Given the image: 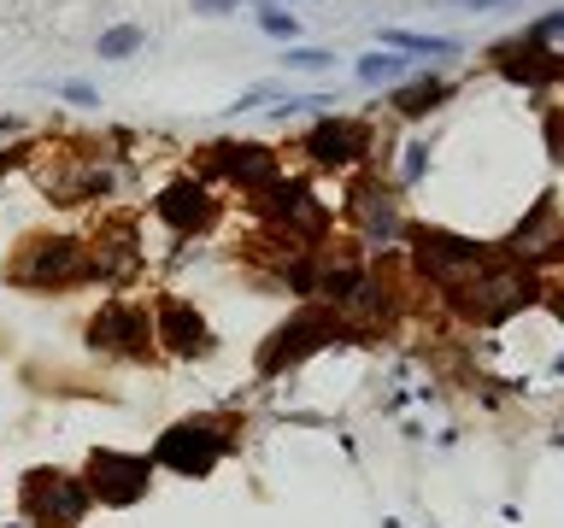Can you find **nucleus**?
<instances>
[{"mask_svg":"<svg viewBox=\"0 0 564 528\" xmlns=\"http://www.w3.org/2000/svg\"><path fill=\"white\" fill-rule=\"evenodd\" d=\"M153 341H165L171 352H183V359L206 352V323H200V311H194L188 299L165 294V299L153 306Z\"/></svg>","mask_w":564,"mask_h":528,"instance_id":"nucleus-10","label":"nucleus"},{"mask_svg":"<svg viewBox=\"0 0 564 528\" xmlns=\"http://www.w3.org/2000/svg\"><path fill=\"white\" fill-rule=\"evenodd\" d=\"M506 77H518V82H558L564 77V59H558V53H541L535 42H529V47H511L506 53Z\"/></svg>","mask_w":564,"mask_h":528,"instance_id":"nucleus-12","label":"nucleus"},{"mask_svg":"<svg viewBox=\"0 0 564 528\" xmlns=\"http://www.w3.org/2000/svg\"><path fill=\"white\" fill-rule=\"evenodd\" d=\"M405 77V59H394V53H370V59H359V82H394Z\"/></svg>","mask_w":564,"mask_h":528,"instance_id":"nucleus-16","label":"nucleus"},{"mask_svg":"<svg viewBox=\"0 0 564 528\" xmlns=\"http://www.w3.org/2000/svg\"><path fill=\"white\" fill-rule=\"evenodd\" d=\"M153 211L165 229H176V235H200V229L218 223V200H212V188L194 183V176H176L171 188H159Z\"/></svg>","mask_w":564,"mask_h":528,"instance_id":"nucleus-6","label":"nucleus"},{"mask_svg":"<svg viewBox=\"0 0 564 528\" xmlns=\"http://www.w3.org/2000/svg\"><path fill=\"white\" fill-rule=\"evenodd\" d=\"M458 7H494V0H458Z\"/></svg>","mask_w":564,"mask_h":528,"instance_id":"nucleus-21","label":"nucleus"},{"mask_svg":"<svg viewBox=\"0 0 564 528\" xmlns=\"http://www.w3.org/2000/svg\"><path fill=\"white\" fill-rule=\"evenodd\" d=\"M259 30H264V35H276V42H294V35H300L294 12H276V7H259Z\"/></svg>","mask_w":564,"mask_h":528,"instance_id":"nucleus-17","label":"nucleus"},{"mask_svg":"<svg viewBox=\"0 0 564 528\" xmlns=\"http://www.w3.org/2000/svg\"><path fill=\"white\" fill-rule=\"evenodd\" d=\"M206 153V170L224 176V183H236L241 194H264L282 176V158L264 147V141H212Z\"/></svg>","mask_w":564,"mask_h":528,"instance_id":"nucleus-2","label":"nucleus"},{"mask_svg":"<svg viewBox=\"0 0 564 528\" xmlns=\"http://www.w3.org/2000/svg\"><path fill=\"white\" fill-rule=\"evenodd\" d=\"M382 42L405 53H458V42H447V35H412V30H382Z\"/></svg>","mask_w":564,"mask_h":528,"instance_id":"nucleus-15","label":"nucleus"},{"mask_svg":"<svg viewBox=\"0 0 564 528\" xmlns=\"http://www.w3.org/2000/svg\"><path fill=\"white\" fill-rule=\"evenodd\" d=\"M335 334V317L324 311H300L294 323H282L271 334V346L259 352V370H282V364H294V359H306V352H317Z\"/></svg>","mask_w":564,"mask_h":528,"instance_id":"nucleus-8","label":"nucleus"},{"mask_svg":"<svg viewBox=\"0 0 564 528\" xmlns=\"http://www.w3.org/2000/svg\"><path fill=\"white\" fill-rule=\"evenodd\" d=\"M88 341L106 346V352H130V359H148V346H153V317H148V306L112 299V306H100V317L88 323Z\"/></svg>","mask_w":564,"mask_h":528,"instance_id":"nucleus-5","label":"nucleus"},{"mask_svg":"<svg viewBox=\"0 0 564 528\" xmlns=\"http://www.w3.org/2000/svg\"><path fill=\"white\" fill-rule=\"evenodd\" d=\"M306 153L317 165H352V158L370 153V123L359 118H324L306 130Z\"/></svg>","mask_w":564,"mask_h":528,"instance_id":"nucleus-9","label":"nucleus"},{"mask_svg":"<svg viewBox=\"0 0 564 528\" xmlns=\"http://www.w3.org/2000/svg\"><path fill=\"white\" fill-rule=\"evenodd\" d=\"M148 47V30L141 24H118V30H106L100 35V59H130V53Z\"/></svg>","mask_w":564,"mask_h":528,"instance_id":"nucleus-14","label":"nucleus"},{"mask_svg":"<svg viewBox=\"0 0 564 528\" xmlns=\"http://www.w3.org/2000/svg\"><path fill=\"white\" fill-rule=\"evenodd\" d=\"M553 306H558V317H564V288H558V294H553Z\"/></svg>","mask_w":564,"mask_h":528,"instance_id":"nucleus-22","label":"nucleus"},{"mask_svg":"<svg viewBox=\"0 0 564 528\" xmlns=\"http://www.w3.org/2000/svg\"><path fill=\"white\" fill-rule=\"evenodd\" d=\"M153 458L171 470H183V475H206L224 458V435L206 429V422H176V429L153 447Z\"/></svg>","mask_w":564,"mask_h":528,"instance_id":"nucleus-7","label":"nucleus"},{"mask_svg":"<svg viewBox=\"0 0 564 528\" xmlns=\"http://www.w3.org/2000/svg\"><path fill=\"white\" fill-rule=\"evenodd\" d=\"M224 7H241V0H194V12H224Z\"/></svg>","mask_w":564,"mask_h":528,"instance_id":"nucleus-20","label":"nucleus"},{"mask_svg":"<svg viewBox=\"0 0 564 528\" xmlns=\"http://www.w3.org/2000/svg\"><path fill=\"white\" fill-rule=\"evenodd\" d=\"M282 65H289V70H324L329 53L324 47H289V53H282Z\"/></svg>","mask_w":564,"mask_h":528,"instance_id":"nucleus-18","label":"nucleus"},{"mask_svg":"<svg viewBox=\"0 0 564 528\" xmlns=\"http://www.w3.org/2000/svg\"><path fill=\"white\" fill-rule=\"evenodd\" d=\"M417 253L435 276H458V271H482V253L458 235H417Z\"/></svg>","mask_w":564,"mask_h":528,"instance_id":"nucleus-11","label":"nucleus"},{"mask_svg":"<svg viewBox=\"0 0 564 528\" xmlns=\"http://www.w3.org/2000/svg\"><path fill=\"white\" fill-rule=\"evenodd\" d=\"M148 475H153V458H141V452H95L88 458V493L106 505H135L148 493Z\"/></svg>","mask_w":564,"mask_h":528,"instance_id":"nucleus-4","label":"nucleus"},{"mask_svg":"<svg viewBox=\"0 0 564 528\" xmlns=\"http://www.w3.org/2000/svg\"><path fill=\"white\" fill-rule=\"evenodd\" d=\"M441 100H447V82H441V77H417L412 88H400V95H394V112L400 118H423V112H435Z\"/></svg>","mask_w":564,"mask_h":528,"instance_id":"nucleus-13","label":"nucleus"},{"mask_svg":"<svg viewBox=\"0 0 564 528\" xmlns=\"http://www.w3.org/2000/svg\"><path fill=\"white\" fill-rule=\"evenodd\" d=\"M88 271H95V264H88V246L70 241V235L35 241L12 258V282H24V288H70V282H83Z\"/></svg>","mask_w":564,"mask_h":528,"instance_id":"nucleus-1","label":"nucleus"},{"mask_svg":"<svg viewBox=\"0 0 564 528\" xmlns=\"http://www.w3.org/2000/svg\"><path fill=\"white\" fill-rule=\"evenodd\" d=\"M546 35H564V12H553V18H541V24L529 30V42H546Z\"/></svg>","mask_w":564,"mask_h":528,"instance_id":"nucleus-19","label":"nucleus"},{"mask_svg":"<svg viewBox=\"0 0 564 528\" xmlns=\"http://www.w3.org/2000/svg\"><path fill=\"white\" fill-rule=\"evenodd\" d=\"M24 505L42 528H77L83 510H88V487L59 475V470H35L24 482Z\"/></svg>","mask_w":564,"mask_h":528,"instance_id":"nucleus-3","label":"nucleus"}]
</instances>
